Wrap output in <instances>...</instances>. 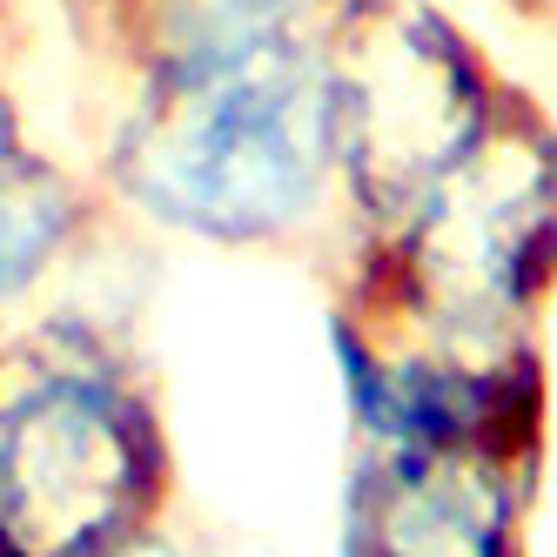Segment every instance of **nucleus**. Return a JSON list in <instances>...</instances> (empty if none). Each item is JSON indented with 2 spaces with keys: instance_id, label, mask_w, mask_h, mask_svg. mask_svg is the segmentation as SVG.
Instances as JSON below:
<instances>
[{
  "instance_id": "1",
  "label": "nucleus",
  "mask_w": 557,
  "mask_h": 557,
  "mask_svg": "<svg viewBox=\"0 0 557 557\" xmlns=\"http://www.w3.org/2000/svg\"><path fill=\"white\" fill-rule=\"evenodd\" d=\"M114 215L228 256H315L336 235L330 48L175 88H122L95 148Z\"/></svg>"
},
{
  "instance_id": "2",
  "label": "nucleus",
  "mask_w": 557,
  "mask_h": 557,
  "mask_svg": "<svg viewBox=\"0 0 557 557\" xmlns=\"http://www.w3.org/2000/svg\"><path fill=\"white\" fill-rule=\"evenodd\" d=\"M182 457L148 349L88 309L0 343V557H122L169 531Z\"/></svg>"
},
{
  "instance_id": "3",
  "label": "nucleus",
  "mask_w": 557,
  "mask_h": 557,
  "mask_svg": "<svg viewBox=\"0 0 557 557\" xmlns=\"http://www.w3.org/2000/svg\"><path fill=\"white\" fill-rule=\"evenodd\" d=\"M383 336H524L557 302V114L517 82L491 135L417 202L323 256Z\"/></svg>"
},
{
  "instance_id": "4",
  "label": "nucleus",
  "mask_w": 557,
  "mask_h": 557,
  "mask_svg": "<svg viewBox=\"0 0 557 557\" xmlns=\"http://www.w3.org/2000/svg\"><path fill=\"white\" fill-rule=\"evenodd\" d=\"M517 82L436 0H356L330 41L336 235L396 222L491 135ZM330 256V249H323Z\"/></svg>"
},
{
  "instance_id": "5",
  "label": "nucleus",
  "mask_w": 557,
  "mask_h": 557,
  "mask_svg": "<svg viewBox=\"0 0 557 557\" xmlns=\"http://www.w3.org/2000/svg\"><path fill=\"white\" fill-rule=\"evenodd\" d=\"M323 349L356 444H404L544 470L550 356L524 336H383L370 315L323 296Z\"/></svg>"
},
{
  "instance_id": "6",
  "label": "nucleus",
  "mask_w": 557,
  "mask_h": 557,
  "mask_svg": "<svg viewBox=\"0 0 557 557\" xmlns=\"http://www.w3.org/2000/svg\"><path fill=\"white\" fill-rule=\"evenodd\" d=\"M544 470L491 457L356 444L336 557H531Z\"/></svg>"
},
{
  "instance_id": "7",
  "label": "nucleus",
  "mask_w": 557,
  "mask_h": 557,
  "mask_svg": "<svg viewBox=\"0 0 557 557\" xmlns=\"http://www.w3.org/2000/svg\"><path fill=\"white\" fill-rule=\"evenodd\" d=\"M34 41V27L21 14V0H0V154L27 141V108H21V88H14V67Z\"/></svg>"
},
{
  "instance_id": "8",
  "label": "nucleus",
  "mask_w": 557,
  "mask_h": 557,
  "mask_svg": "<svg viewBox=\"0 0 557 557\" xmlns=\"http://www.w3.org/2000/svg\"><path fill=\"white\" fill-rule=\"evenodd\" d=\"M517 21H537V27H557V0H504Z\"/></svg>"
},
{
  "instance_id": "9",
  "label": "nucleus",
  "mask_w": 557,
  "mask_h": 557,
  "mask_svg": "<svg viewBox=\"0 0 557 557\" xmlns=\"http://www.w3.org/2000/svg\"><path fill=\"white\" fill-rule=\"evenodd\" d=\"M122 557H188V550H182V544H175L169 531H154V537H141V544H128Z\"/></svg>"
},
{
  "instance_id": "10",
  "label": "nucleus",
  "mask_w": 557,
  "mask_h": 557,
  "mask_svg": "<svg viewBox=\"0 0 557 557\" xmlns=\"http://www.w3.org/2000/svg\"><path fill=\"white\" fill-rule=\"evenodd\" d=\"M8 336H14V323H0V343H8Z\"/></svg>"
}]
</instances>
